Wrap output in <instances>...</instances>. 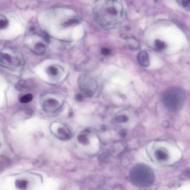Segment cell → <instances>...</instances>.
<instances>
[{"label":"cell","mask_w":190,"mask_h":190,"mask_svg":"<svg viewBox=\"0 0 190 190\" xmlns=\"http://www.w3.org/2000/svg\"><path fill=\"white\" fill-rule=\"evenodd\" d=\"M163 101L166 107L170 110H179L184 103V93L178 88H171L166 92L163 97Z\"/></svg>","instance_id":"6da1fadb"},{"label":"cell","mask_w":190,"mask_h":190,"mask_svg":"<svg viewBox=\"0 0 190 190\" xmlns=\"http://www.w3.org/2000/svg\"><path fill=\"white\" fill-rule=\"evenodd\" d=\"M79 85L80 89L87 96H93L94 91L96 88V83L93 78L86 76H82Z\"/></svg>","instance_id":"7a4b0ae2"},{"label":"cell","mask_w":190,"mask_h":190,"mask_svg":"<svg viewBox=\"0 0 190 190\" xmlns=\"http://www.w3.org/2000/svg\"><path fill=\"white\" fill-rule=\"evenodd\" d=\"M138 63L143 67H147L149 66L150 62L147 53L142 51L139 53L138 56Z\"/></svg>","instance_id":"3957f363"},{"label":"cell","mask_w":190,"mask_h":190,"mask_svg":"<svg viewBox=\"0 0 190 190\" xmlns=\"http://www.w3.org/2000/svg\"><path fill=\"white\" fill-rule=\"evenodd\" d=\"M12 59L10 55L5 52L1 53V64L5 67L10 68L12 66Z\"/></svg>","instance_id":"277c9868"},{"label":"cell","mask_w":190,"mask_h":190,"mask_svg":"<svg viewBox=\"0 0 190 190\" xmlns=\"http://www.w3.org/2000/svg\"><path fill=\"white\" fill-rule=\"evenodd\" d=\"M163 149H159L156 151L154 155L156 159L159 161H164L167 160L169 158L168 152Z\"/></svg>","instance_id":"5b68a950"},{"label":"cell","mask_w":190,"mask_h":190,"mask_svg":"<svg viewBox=\"0 0 190 190\" xmlns=\"http://www.w3.org/2000/svg\"><path fill=\"white\" fill-rule=\"evenodd\" d=\"M59 105V103L56 100L54 99H49L45 102L44 107L46 110L51 111L56 109Z\"/></svg>","instance_id":"8992f818"},{"label":"cell","mask_w":190,"mask_h":190,"mask_svg":"<svg viewBox=\"0 0 190 190\" xmlns=\"http://www.w3.org/2000/svg\"><path fill=\"white\" fill-rule=\"evenodd\" d=\"M58 133L60 138L63 140H68L71 138L72 134L70 130L64 127H60L58 129Z\"/></svg>","instance_id":"52a82bcc"},{"label":"cell","mask_w":190,"mask_h":190,"mask_svg":"<svg viewBox=\"0 0 190 190\" xmlns=\"http://www.w3.org/2000/svg\"><path fill=\"white\" fill-rule=\"evenodd\" d=\"M46 50V46L41 42L37 43L34 46V51L36 54L40 55L44 54Z\"/></svg>","instance_id":"ba28073f"},{"label":"cell","mask_w":190,"mask_h":190,"mask_svg":"<svg viewBox=\"0 0 190 190\" xmlns=\"http://www.w3.org/2000/svg\"><path fill=\"white\" fill-rule=\"evenodd\" d=\"M15 87L17 90L23 91L28 88V85L26 81L24 80H21L17 83Z\"/></svg>","instance_id":"9c48e42d"},{"label":"cell","mask_w":190,"mask_h":190,"mask_svg":"<svg viewBox=\"0 0 190 190\" xmlns=\"http://www.w3.org/2000/svg\"><path fill=\"white\" fill-rule=\"evenodd\" d=\"M154 46L156 49L158 51L163 50L166 47L165 43L159 40H157L155 41Z\"/></svg>","instance_id":"30bf717a"},{"label":"cell","mask_w":190,"mask_h":190,"mask_svg":"<svg viewBox=\"0 0 190 190\" xmlns=\"http://www.w3.org/2000/svg\"><path fill=\"white\" fill-rule=\"evenodd\" d=\"M32 95L31 94H28L23 96L20 99V102L23 103H28L32 101Z\"/></svg>","instance_id":"8fae6325"},{"label":"cell","mask_w":190,"mask_h":190,"mask_svg":"<svg viewBox=\"0 0 190 190\" xmlns=\"http://www.w3.org/2000/svg\"><path fill=\"white\" fill-rule=\"evenodd\" d=\"M78 140L80 143L84 145L89 144V141L87 137L85 135L80 134L78 136Z\"/></svg>","instance_id":"7c38bea8"},{"label":"cell","mask_w":190,"mask_h":190,"mask_svg":"<svg viewBox=\"0 0 190 190\" xmlns=\"http://www.w3.org/2000/svg\"><path fill=\"white\" fill-rule=\"evenodd\" d=\"M79 21L77 18H72L69 19L64 23L65 26L68 27L77 24L79 23Z\"/></svg>","instance_id":"4fadbf2b"},{"label":"cell","mask_w":190,"mask_h":190,"mask_svg":"<svg viewBox=\"0 0 190 190\" xmlns=\"http://www.w3.org/2000/svg\"><path fill=\"white\" fill-rule=\"evenodd\" d=\"M8 21L7 19L3 16L1 15L0 18V28L4 29L7 26Z\"/></svg>","instance_id":"5bb4252c"},{"label":"cell","mask_w":190,"mask_h":190,"mask_svg":"<svg viewBox=\"0 0 190 190\" xmlns=\"http://www.w3.org/2000/svg\"><path fill=\"white\" fill-rule=\"evenodd\" d=\"M115 120L117 122L119 123H126L128 121L129 118L126 115H119L116 117Z\"/></svg>","instance_id":"9a60e30c"},{"label":"cell","mask_w":190,"mask_h":190,"mask_svg":"<svg viewBox=\"0 0 190 190\" xmlns=\"http://www.w3.org/2000/svg\"><path fill=\"white\" fill-rule=\"evenodd\" d=\"M16 185L19 189H24L26 188L27 187V181H18L16 182Z\"/></svg>","instance_id":"2e32d148"},{"label":"cell","mask_w":190,"mask_h":190,"mask_svg":"<svg viewBox=\"0 0 190 190\" xmlns=\"http://www.w3.org/2000/svg\"><path fill=\"white\" fill-rule=\"evenodd\" d=\"M48 73L52 76H56L58 74V70L53 66H50L48 69Z\"/></svg>","instance_id":"e0dca14e"},{"label":"cell","mask_w":190,"mask_h":190,"mask_svg":"<svg viewBox=\"0 0 190 190\" xmlns=\"http://www.w3.org/2000/svg\"><path fill=\"white\" fill-rule=\"evenodd\" d=\"M101 53L104 55H109L111 53V50L108 48H103L101 50Z\"/></svg>","instance_id":"ac0fdd59"},{"label":"cell","mask_w":190,"mask_h":190,"mask_svg":"<svg viewBox=\"0 0 190 190\" xmlns=\"http://www.w3.org/2000/svg\"><path fill=\"white\" fill-rule=\"evenodd\" d=\"M120 135L121 137L124 138V137L126 136V131L125 130H123V129L121 130L120 132Z\"/></svg>","instance_id":"d6986e66"},{"label":"cell","mask_w":190,"mask_h":190,"mask_svg":"<svg viewBox=\"0 0 190 190\" xmlns=\"http://www.w3.org/2000/svg\"><path fill=\"white\" fill-rule=\"evenodd\" d=\"M76 99L78 101H81L83 100V96L80 95V94H78V95H76Z\"/></svg>","instance_id":"ffe728a7"}]
</instances>
